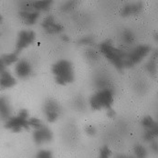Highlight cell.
<instances>
[{"label":"cell","instance_id":"cb8c5ba5","mask_svg":"<svg viewBox=\"0 0 158 158\" xmlns=\"http://www.w3.org/2000/svg\"><path fill=\"white\" fill-rule=\"evenodd\" d=\"M37 158H53V155L51 151L48 150H40L37 154Z\"/></svg>","mask_w":158,"mask_h":158},{"label":"cell","instance_id":"7402d4cb","mask_svg":"<svg viewBox=\"0 0 158 158\" xmlns=\"http://www.w3.org/2000/svg\"><path fill=\"white\" fill-rule=\"evenodd\" d=\"M156 58L153 57L147 63H146V69L151 73V74H156Z\"/></svg>","mask_w":158,"mask_h":158},{"label":"cell","instance_id":"1f68e13d","mask_svg":"<svg viewBox=\"0 0 158 158\" xmlns=\"http://www.w3.org/2000/svg\"><path fill=\"white\" fill-rule=\"evenodd\" d=\"M61 39H62L63 41H69V37L67 35H62Z\"/></svg>","mask_w":158,"mask_h":158},{"label":"cell","instance_id":"4fadbf2b","mask_svg":"<svg viewBox=\"0 0 158 158\" xmlns=\"http://www.w3.org/2000/svg\"><path fill=\"white\" fill-rule=\"evenodd\" d=\"M19 15L22 19V20L27 25H33L37 22L39 17H40V12L37 11H20Z\"/></svg>","mask_w":158,"mask_h":158},{"label":"cell","instance_id":"5bb4252c","mask_svg":"<svg viewBox=\"0 0 158 158\" xmlns=\"http://www.w3.org/2000/svg\"><path fill=\"white\" fill-rule=\"evenodd\" d=\"M142 3H136V4H129L126 5L123 10H122V16L123 17H127L130 15H135L139 12H141L142 10Z\"/></svg>","mask_w":158,"mask_h":158},{"label":"cell","instance_id":"4316f807","mask_svg":"<svg viewBox=\"0 0 158 158\" xmlns=\"http://www.w3.org/2000/svg\"><path fill=\"white\" fill-rule=\"evenodd\" d=\"M96 128L94 127V126H91V125H89V126H87L86 127V133L89 135H94L95 134H96Z\"/></svg>","mask_w":158,"mask_h":158},{"label":"cell","instance_id":"5b68a950","mask_svg":"<svg viewBox=\"0 0 158 158\" xmlns=\"http://www.w3.org/2000/svg\"><path fill=\"white\" fill-rule=\"evenodd\" d=\"M150 47L146 45H140L135 47L129 52H127V58H126V64L125 68L133 67L140 61L143 60L144 57L147 56V54L150 52Z\"/></svg>","mask_w":158,"mask_h":158},{"label":"cell","instance_id":"7a4b0ae2","mask_svg":"<svg viewBox=\"0 0 158 158\" xmlns=\"http://www.w3.org/2000/svg\"><path fill=\"white\" fill-rule=\"evenodd\" d=\"M52 73L58 84L65 85L74 81V70L72 64L66 60H61L52 65Z\"/></svg>","mask_w":158,"mask_h":158},{"label":"cell","instance_id":"52a82bcc","mask_svg":"<svg viewBox=\"0 0 158 158\" xmlns=\"http://www.w3.org/2000/svg\"><path fill=\"white\" fill-rule=\"evenodd\" d=\"M44 112L46 113V117L48 121L52 123L59 118L60 114V107L58 104V102H55L54 100H48L46 102L44 105Z\"/></svg>","mask_w":158,"mask_h":158},{"label":"cell","instance_id":"2e32d148","mask_svg":"<svg viewBox=\"0 0 158 158\" xmlns=\"http://www.w3.org/2000/svg\"><path fill=\"white\" fill-rule=\"evenodd\" d=\"M143 127L145 130H149V129H156L157 128V123L155 122V120L151 117V116H145L142 122H141Z\"/></svg>","mask_w":158,"mask_h":158},{"label":"cell","instance_id":"277c9868","mask_svg":"<svg viewBox=\"0 0 158 158\" xmlns=\"http://www.w3.org/2000/svg\"><path fill=\"white\" fill-rule=\"evenodd\" d=\"M28 112L25 109L20 110L17 116L10 117L6 123V128L14 133H19L23 129H28Z\"/></svg>","mask_w":158,"mask_h":158},{"label":"cell","instance_id":"30bf717a","mask_svg":"<svg viewBox=\"0 0 158 158\" xmlns=\"http://www.w3.org/2000/svg\"><path fill=\"white\" fill-rule=\"evenodd\" d=\"M15 71H16V74H17L18 77L27 78V77L31 75L32 68H31V65L29 64L28 61L22 60H19V61L17 62Z\"/></svg>","mask_w":158,"mask_h":158},{"label":"cell","instance_id":"ac0fdd59","mask_svg":"<svg viewBox=\"0 0 158 158\" xmlns=\"http://www.w3.org/2000/svg\"><path fill=\"white\" fill-rule=\"evenodd\" d=\"M135 156L136 158H146L147 157V150L142 144H137L134 148Z\"/></svg>","mask_w":158,"mask_h":158},{"label":"cell","instance_id":"f546056e","mask_svg":"<svg viewBox=\"0 0 158 158\" xmlns=\"http://www.w3.org/2000/svg\"><path fill=\"white\" fill-rule=\"evenodd\" d=\"M115 115V112L113 111L112 108H110V109H108V116L109 117H113Z\"/></svg>","mask_w":158,"mask_h":158},{"label":"cell","instance_id":"f1b7e54d","mask_svg":"<svg viewBox=\"0 0 158 158\" xmlns=\"http://www.w3.org/2000/svg\"><path fill=\"white\" fill-rule=\"evenodd\" d=\"M151 148H152V150H153V152H157V143L156 142H155V141H153L152 142V144H151Z\"/></svg>","mask_w":158,"mask_h":158},{"label":"cell","instance_id":"3957f363","mask_svg":"<svg viewBox=\"0 0 158 158\" xmlns=\"http://www.w3.org/2000/svg\"><path fill=\"white\" fill-rule=\"evenodd\" d=\"M113 102V91L111 88L97 91L90 99V107L93 110L110 109Z\"/></svg>","mask_w":158,"mask_h":158},{"label":"cell","instance_id":"e0dca14e","mask_svg":"<svg viewBox=\"0 0 158 158\" xmlns=\"http://www.w3.org/2000/svg\"><path fill=\"white\" fill-rule=\"evenodd\" d=\"M5 63V65L7 67L15 62H18V54L17 53H9V54H5L0 57Z\"/></svg>","mask_w":158,"mask_h":158},{"label":"cell","instance_id":"6da1fadb","mask_svg":"<svg viewBox=\"0 0 158 158\" xmlns=\"http://www.w3.org/2000/svg\"><path fill=\"white\" fill-rule=\"evenodd\" d=\"M101 52L105 56V58L120 70L125 68L127 52L119 49L113 45L110 40L101 43L100 46Z\"/></svg>","mask_w":158,"mask_h":158},{"label":"cell","instance_id":"ba28073f","mask_svg":"<svg viewBox=\"0 0 158 158\" xmlns=\"http://www.w3.org/2000/svg\"><path fill=\"white\" fill-rule=\"evenodd\" d=\"M33 137L35 142L38 144H41L43 143H48L50 142L53 138V134L52 132L47 127V126H42L40 129H37L34 134H33Z\"/></svg>","mask_w":158,"mask_h":158},{"label":"cell","instance_id":"4dcf8cb0","mask_svg":"<svg viewBox=\"0 0 158 158\" xmlns=\"http://www.w3.org/2000/svg\"><path fill=\"white\" fill-rule=\"evenodd\" d=\"M116 158H135V157H134V156H123V155H122V156H117Z\"/></svg>","mask_w":158,"mask_h":158},{"label":"cell","instance_id":"9a60e30c","mask_svg":"<svg viewBox=\"0 0 158 158\" xmlns=\"http://www.w3.org/2000/svg\"><path fill=\"white\" fill-rule=\"evenodd\" d=\"M52 5V1H36L31 3V7L33 11H46L48 10L50 6Z\"/></svg>","mask_w":158,"mask_h":158},{"label":"cell","instance_id":"d6986e66","mask_svg":"<svg viewBox=\"0 0 158 158\" xmlns=\"http://www.w3.org/2000/svg\"><path fill=\"white\" fill-rule=\"evenodd\" d=\"M122 39L126 44H133L135 40L134 33L130 30H124L122 34Z\"/></svg>","mask_w":158,"mask_h":158},{"label":"cell","instance_id":"7c38bea8","mask_svg":"<svg viewBox=\"0 0 158 158\" xmlns=\"http://www.w3.org/2000/svg\"><path fill=\"white\" fill-rule=\"evenodd\" d=\"M11 115V107L5 97H0V118L7 121Z\"/></svg>","mask_w":158,"mask_h":158},{"label":"cell","instance_id":"8fae6325","mask_svg":"<svg viewBox=\"0 0 158 158\" xmlns=\"http://www.w3.org/2000/svg\"><path fill=\"white\" fill-rule=\"evenodd\" d=\"M17 83V80L14 76L7 70L0 73V89H8L15 86Z\"/></svg>","mask_w":158,"mask_h":158},{"label":"cell","instance_id":"484cf974","mask_svg":"<svg viewBox=\"0 0 158 158\" xmlns=\"http://www.w3.org/2000/svg\"><path fill=\"white\" fill-rule=\"evenodd\" d=\"M87 57L89 58V60H96L98 59V53L94 50V49H88L87 52Z\"/></svg>","mask_w":158,"mask_h":158},{"label":"cell","instance_id":"9c48e42d","mask_svg":"<svg viewBox=\"0 0 158 158\" xmlns=\"http://www.w3.org/2000/svg\"><path fill=\"white\" fill-rule=\"evenodd\" d=\"M42 27L45 29L46 32L48 34L60 33L63 30V27L60 24H58L56 22L52 16L46 18L44 21L42 22Z\"/></svg>","mask_w":158,"mask_h":158},{"label":"cell","instance_id":"44dd1931","mask_svg":"<svg viewBox=\"0 0 158 158\" xmlns=\"http://www.w3.org/2000/svg\"><path fill=\"white\" fill-rule=\"evenodd\" d=\"M28 126L29 127H33L35 128L36 130L37 129H40L43 126V123H41V121L38 118H34V117H31V118H28Z\"/></svg>","mask_w":158,"mask_h":158},{"label":"cell","instance_id":"ffe728a7","mask_svg":"<svg viewBox=\"0 0 158 158\" xmlns=\"http://www.w3.org/2000/svg\"><path fill=\"white\" fill-rule=\"evenodd\" d=\"M156 135H157V128L149 129V130H145L143 138L147 142H153L155 140V138L156 137Z\"/></svg>","mask_w":158,"mask_h":158},{"label":"cell","instance_id":"603a6c76","mask_svg":"<svg viewBox=\"0 0 158 158\" xmlns=\"http://www.w3.org/2000/svg\"><path fill=\"white\" fill-rule=\"evenodd\" d=\"M112 155V152L110 148L106 145L102 146L100 150V157L99 158H110Z\"/></svg>","mask_w":158,"mask_h":158},{"label":"cell","instance_id":"83f0119b","mask_svg":"<svg viewBox=\"0 0 158 158\" xmlns=\"http://www.w3.org/2000/svg\"><path fill=\"white\" fill-rule=\"evenodd\" d=\"M5 70H6V66L5 65V63L3 62L2 59L0 58V73L4 72Z\"/></svg>","mask_w":158,"mask_h":158},{"label":"cell","instance_id":"d4e9b609","mask_svg":"<svg viewBox=\"0 0 158 158\" xmlns=\"http://www.w3.org/2000/svg\"><path fill=\"white\" fill-rule=\"evenodd\" d=\"M79 43L81 45H91L94 43V39L91 36H87L85 38H82L81 40H80Z\"/></svg>","mask_w":158,"mask_h":158},{"label":"cell","instance_id":"8992f818","mask_svg":"<svg viewBox=\"0 0 158 158\" xmlns=\"http://www.w3.org/2000/svg\"><path fill=\"white\" fill-rule=\"evenodd\" d=\"M35 33L32 30H22L19 32L17 44H16V52L15 53H19L22 51L24 48H26L27 46L32 44L35 40Z\"/></svg>","mask_w":158,"mask_h":158},{"label":"cell","instance_id":"d6a6232c","mask_svg":"<svg viewBox=\"0 0 158 158\" xmlns=\"http://www.w3.org/2000/svg\"><path fill=\"white\" fill-rule=\"evenodd\" d=\"M1 21H2V16L0 15V23H1Z\"/></svg>","mask_w":158,"mask_h":158}]
</instances>
